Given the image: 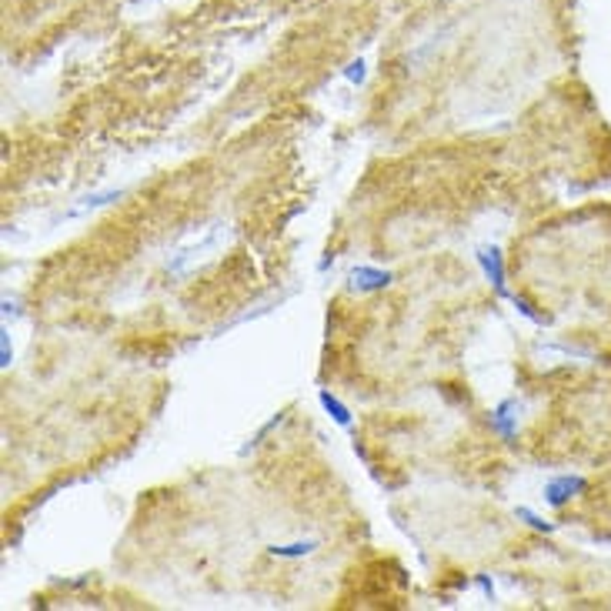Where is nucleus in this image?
<instances>
[{
	"label": "nucleus",
	"instance_id": "nucleus-1",
	"mask_svg": "<svg viewBox=\"0 0 611 611\" xmlns=\"http://www.w3.org/2000/svg\"><path fill=\"white\" fill-rule=\"evenodd\" d=\"M224 237H228V224L224 221H217V224H211V228L204 230L197 241H191V244H180L174 254L167 257V274L171 278H184V274H191L197 264H204L207 257L214 254L221 244H224Z\"/></svg>",
	"mask_w": 611,
	"mask_h": 611
},
{
	"label": "nucleus",
	"instance_id": "nucleus-2",
	"mask_svg": "<svg viewBox=\"0 0 611 611\" xmlns=\"http://www.w3.org/2000/svg\"><path fill=\"white\" fill-rule=\"evenodd\" d=\"M391 280H394V274H391V271L361 264V267H355V271L348 274V287H351V291H357V294H371V291H384Z\"/></svg>",
	"mask_w": 611,
	"mask_h": 611
},
{
	"label": "nucleus",
	"instance_id": "nucleus-3",
	"mask_svg": "<svg viewBox=\"0 0 611 611\" xmlns=\"http://www.w3.org/2000/svg\"><path fill=\"white\" fill-rule=\"evenodd\" d=\"M478 264H481L484 278L494 284V291L505 298V294H508V287H505V254H501V248H494V244H484V248H478Z\"/></svg>",
	"mask_w": 611,
	"mask_h": 611
},
{
	"label": "nucleus",
	"instance_id": "nucleus-4",
	"mask_svg": "<svg viewBox=\"0 0 611 611\" xmlns=\"http://www.w3.org/2000/svg\"><path fill=\"white\" fill-rule=\"evenodd\" d=\"M578 491H585V478H578V475H561V478H551V481L544 484V498H548V505H564L568 498H575Z\"/></svg>",
	"mask_w": 611,
	"mask_h": 611
},
{
	"label": "nucleus",
	"instance_id": "nucleus-5",
	"mask_svg": "<svg viewBox=\"0 0 611 611\" xmlns=\"http://www.w3.org/2000/svg\"><path fill=\"white\" fill-rule=\"evenodd\" d=\"M514 411H521V405L514 401V398H508V401H501V405L491 411V428L501 434L505 441H511L514 434H518V414Z\"/></svg>",
	"mask_w": 611,
	"mask_h": 611
},
{
	"label": "nucleus",
	"instance_id": "nucleus-6",
	"mask_svg": "<svg viewBox=\"0 0 611 611\" xmlns=\"http://www.w3.org/2000/svg\"><path fill=\"white\" fill-rule=\"evenodd\" d=\"M321 548V541L318 538H307V541H294V544H271L267 551L274 555V558H304L311 551H318Z\"/></svg>",
	"mask_w": 611,
	"mask_h": 611
},
{
	"label": "nucleus",
	"instance_id": "nucleus-7",
	"mask_svg": "<svg viewBox=\"0 0 611 611\" xmlns=\"http://www.w3.org/2000/svg\"><path fill=\"white\" fill-rule=\"evenodd\" d=\"M318 401H321V407H324V411L331 414V418L337 421V424H341V428H351V411L341 405V401L334 398L328 387H321V391H318Z\"/></svg>",
	"mask_w": 611,
	"mask_h": 611
},
{
	"label": "nucleus",
	"instance_id": "nucleus-8",
	"mask_svg": "<svg viewBox=\"0 0 611 611\" xmlns=\"http://www.w3.org/2000/svg\"><path fill=\"white\" fill-rule=\"evenodd\" d=\"M518 518H521V521H528V525H531L535 531H551V528H555L551 521H541L535 511H528V508H518Z\"/></svg>",
	"mask_w": 611,
	"mask_h": 611
},
{
	"label": "nucleus",
	"instance_id": "nucleus-9",
	"mask_svg": "<svg viewBox=\"0 0 611 611\" xmlns=\"http://www.w3.org/2000/svg\"><path fill=\"white\" fill-rule=\"evenodd\" d=\"M117 197H121V191H104V194H94V197H84L80 211L84 207H101V204H110V201H117Z\"/></svg>",
	"mask_w": 611,
	"mask_h": 611
},
{
	"label": "nucleus",
	"instance_id": "nucleus-10",
	"mask_svg": "<svg viewBox=\"0 0 611 611\" xmlns=\"http://www.w3.org/2000/svg\"><path fill=\"white\" fill-rule=\"evenodd\" d=\"M364 74H368V71H364V60H361V57L351 60V64L344 67V77H348L351 84H364Z\"/></svg>",
	"mask_w": 611,
	"mask_h": 611
},
{
	"label": "nucleus",
	"instance_id": "nucleus-11",
	"mask_svg": "<svg viewBox=\"0 0 611 611\" xmlns=\"http://www.w3.org/2000/svg\"><path fill=\"white\" fill-rule=\"evenodd\" d=\"M511 301H514V307H518V311H521V314H525L528 321H535V324H541V318H538V314H535V307L528 304L525 298H511Z\"/></svg>",
	"mask_w": 611,
	"mask_h": 611
},
{
	"label": "nucleus",
	"instance_id": "nucleus-12",
	"mask_svg": "<svg viewBox=\"0 0 611 611\" xmlns=\"http://www.w3.org/2000/svg\"><path fill=\"white\" fill-rule=\"evenodd\" d=\"M0 357H3V368H7V364H10V337H7V334L0 337Z\"/></svg>",
	"mask_w": 611,
	"mask_h": 611
},
{
	"label": "nucleus",
	"instance_id": "nucleus-13",
	"mask_svg": "<svg viewBox=\"0 0 611 611\" xmlns=\"http://www.w3.org/2000/svg\"><path fill=\"white\" fill-rule=\"evenodd\" d=\"M478 588H481V591H484V595H488V598H494V585H491V582H488L484 575H478Z\"/></svg>",
	"mask_w": 611,
	"mask_h": 611
}]
</instances>
